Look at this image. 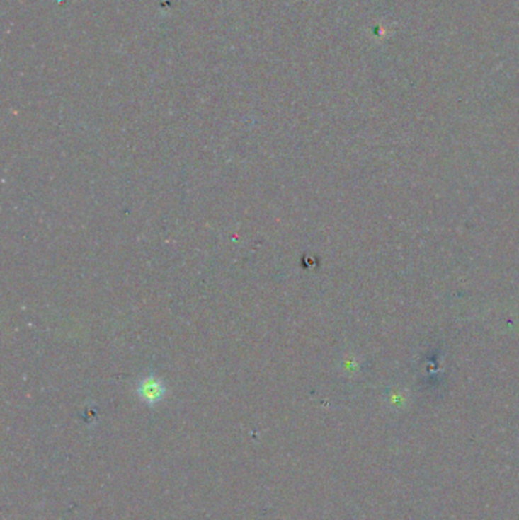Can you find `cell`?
<instances>
[{"mask_svg":"<svg viewBox=\"0 0 519 520\" xmlns=\"http://www.w3.org/2000/svg\"><path fill=\"white\" fill-rule=\"evenodd\" d=\"M165 388L157 379H152V377H148L144 382L140 383L139 386V395L148 403H156L159 402L161 397H164Z\"/></svg>","mask_w":519,"mask_h":520,"instance_id":"1","label":"cell"}]
</instances>
